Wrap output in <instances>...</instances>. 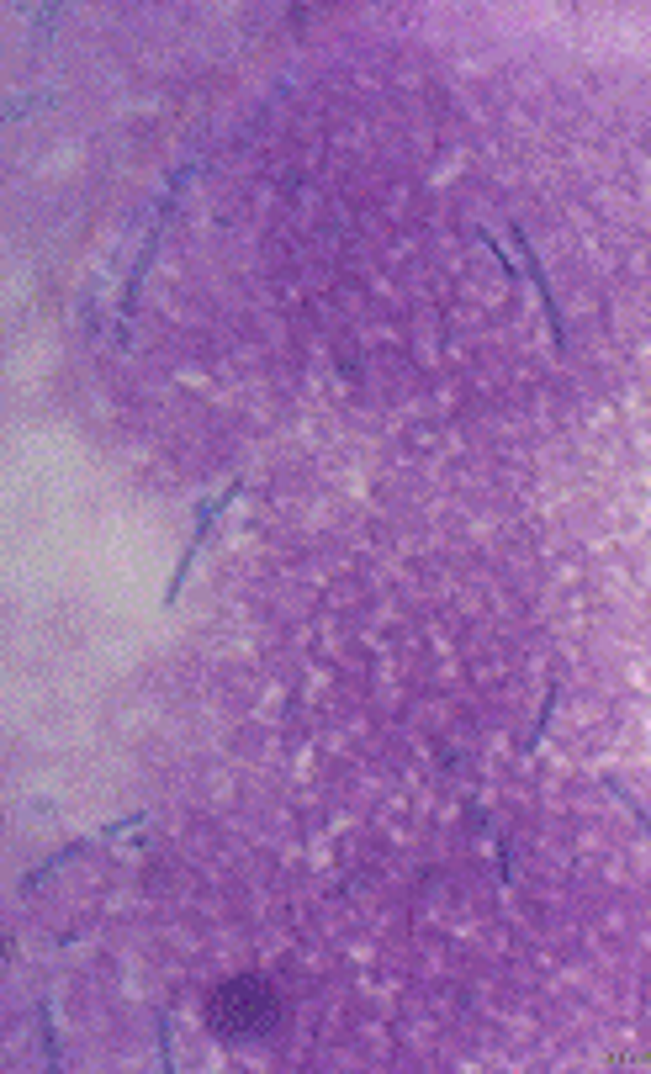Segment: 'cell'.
<instances>
[{"mask_svg": "<svg viewBox=\"0 0 651 1074\" xmlns=\"http://www.w3.org/2000/svg\"><path fill=\"white\" fill-rule=\"evenodd\" d=\"M212 1022L223 1032H260L276 1022V1000L265 995V985H228L223 995L212 1000Z\"/></svg>", "mask_w": 651, "mask_h": 1074, "instance_id": "1", "label": "cell"}, {"mask_svg": "<svg viewBox=\"0 0 651 1074\" xmlns=\"http://www.w3.org/2000/svg\"><path fill=\"white\" fill-rule=\"evenodd\" d=\"M514 244H519V254H524V270H530V281H535V291H540V302H546V318H551V339H556V350H567V334H562V313H556L551 281H546V270H540V260H535V244H524V233H519V228H514Z\"/></svg>", "mask_w": 651, "mask_h": 1074, "instance_id": "2", "label": "cell"}, {"mask_svg": "<svg viewBox=\"0 0 651 1074\" xmlns=\"http://www.w3.org/2000/svg\"><path fill=\"white\" fill-rule=\"evenodd\" d=\"M159 1064L175 1069V1053H170V1022H165V1016H159Z\"/></svg>", "mask_w": 651, "mask_h": 1074, "instance_id": "3", "label": "cell"}]
</instances>
